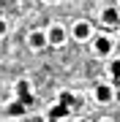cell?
Segmentation results:
<instances>
[{
  "label": "cell",
  "instance_id": "9a60e30c",
  "mask_svg": "<svg viewBox=\"0 0 120 122\" xmlns=\"http://www.w3.org/2000/svg\"><path fill=\"white\" fill-rule=\"evenodd\" d=\"M49 3H55V0H49Z\"/></svg>",
  "mask_w": 120,
  "mask_h": 122
},
{
  "label": "cell",
  "instance_id": "7a4b0ae2",
  "mask_svg": "<svg viewBox=\"0 0 120 122\" xmlns=\"http://www.w3.org/2000/svg\"><path fill=\"white\" fill-rule=\"evenodd\" d=\"M17 100H22L25 106H33V95H30V84L27 81H17Z\"/></svg>",
  "mask_w": 120,
  "mask_h": 122
},
{
  "label": "cell",
  "instance_id": "9c48e42d",
  "mask_svg": "<svg viewBox=\"0 0 120 122\" xmlns=\"http://www.w3.org/2000/svg\"><path fill=\"white\" fill-rule=\"evenodd\" d=\"M71 111L68 106H63V103H57V106H52V111H49V119H63L66 114Z\"/></svg>",
  "mask_w": 120,
  "mask_h": 122
},
{
  "label": "cell",
  "instance_id": "7c38bea8",
  "mask_svg": "<svg viewBox=\"0 0 120 122\" xmlns=\"http://www.w3.org/2000/svg\"><path fill=\"white\" fill-rule=\"evenodd\" d=\"M46 122H60V119H46Z\"/></svg>",
  "mask_w": 120,
  "mask_h": 122
},
{
  "label": "cell",
  "instance_id": "4fadbf2b",
  "mask_svg": "<svg viewBox=\"0 0 120 122\" xmlns=\"http://www.w3.org/2000/svg\"><path fill=\"white\" fill-rule=\"evenodd\" d=\"M101 122H112V119H101Z\"/></svg>",
  "mask_w": 120,
  "mask_h": 122
},
{
  "label": "cell",
  "instance_id": "5bb4252c",
  "mask_svg": "<svg viewBox=\"0 0 120 122\" xmlns=\"http://www.w3.org/2000/svg\"><path fill=\"white\" fill-rule=\"evenodd\" d=\"M76 122H85V119H76Z\"/></svg>",
  "mask_w": 120,
  "mask_h": 122
},
{
  "label": "cell",
  "instance_id": "30bf717a",
  "mask_svg": "<svg viewBox=\"0 0 120 122\" xmlns=\"http://www.w3.org/2000/svg\"><path fill=\"white\" fill-rule=\"evenodd\" d=\"M60 103L68 106V109H74V95H71V92H60Z\"/></svg>",
  "mask_w": 120,
  "mask_h": 122
},
{
  "label": "cell",
  "instance_id": "6da1fadb",
  "mask_svg": "<svg viewBox=\"0 0 120 122\" xmlns=\"http://www.w3.org/2000/svg\"><path fill=\"white\" fill-rule=\"evenodd\" d=\"M46 44H52V46H63L66 44V30H63L60 25H52L46 30Z\"/></svg>",
  "mask_w": 120,
  "mask_h": 122
},
{
  "label": "cell",
  "instance_id": "8fae6325",
  "mask_svg": "<svg viewBox=\"0 0 120 122\" xmlns=\"http://www.w3.org/2000/svg\"><path fill=\"white\" fill-rule=\"evenodd\" d=\"M6 30H8V25H6V19H0V35H6Z\"/></svg>",
  "mask_w": 120,
  "mask_h": 122
},
{
  "label": "cell",
  "instance_id": "ba28073f",
  "mask_svg": "<svg viewBox=\"0 0 120 122\" xmlns=\"http://www.w3.org/2000/svg\"><path fill=\"white\" fill-rule=\"evenodd\" d=\"M101 22H104V25H117V22H120V14H117L115 8H104V11H101Z\"/></svg>",
  "mask_w": 120,
  "mask_h": 122
},
{
  "label": "cell",
  "instance_id": "3957f363",
  "mask_svg": "<svg viewBox=\"0 0 120 122\" xmlns=\"http://www.w3.org/2000/svg\"><path fill=\"white\" fill-rule=\"evenodd\" d=\"M93 46H96V54L107 57V54L112 52V38H107V35H98V38L93 41Z\"/></svg>",
  "mask_w": 120,
  "mask_h": 122
},
{
  "label": "cell",
  "instance_id": "52a82bcc",
  "mask_svg": "<svg viewBox=\"0 0 120 122\" xmlns=\"http://www.w3.org/2000/svg\"><path fill=\"white\" fill-rule=\"evenodd\" d=\"M25 111H27V106L22 103V100H14L8 109H6V117H22Z\"/></svg>",
  "mask_w": 120,
  "mask_h": 122
},
{
  "label": "cell",
  "instance_id": "5b68a950",
  "mask_svg": "<svg viewBox=\"0 0 120 122\" xmlns=\"http://www.w3.org/2000/svg\"><path fill=\"white\" fill-rule=\"evenodd\" d=\"M90 35H93V30H90L87 22H76V25H74V38H76V41H87Z\"/></svg>",
  "mask_w": 120,
  "mask_h": 122
},
{
  "label": "cell",
  "instance_id": "277c9868",
  "mask_svg": "<svg viewBox=\"0 0 120 122\" xmlns=\"http://www.w3.org/2000/svg\"><path fill=\"white\" fill-rule=\"evenodd\" d=\"M27 44H30L33 49H44V46H46V33H41V30H33L30 35H27Z\"/></svg>",
  "mask_w": 120,
  "mask_h": 122
},
{
  "label": "cell",
  "instance_id": "8992f818",
  "mask_svg": "<svg viewBox=\"0 0 120 122\" xmlns=\"http://www.w3.org/2000/svg\"><path fill=\"white\" fill-rule=\"evenodd\" d=\"M96 100H101V103L112 100V84H98L96 87Z\"/></svg>",
  "mask_w": 120,
  "mask_h": 122
}]
</instances>
